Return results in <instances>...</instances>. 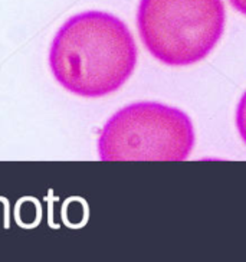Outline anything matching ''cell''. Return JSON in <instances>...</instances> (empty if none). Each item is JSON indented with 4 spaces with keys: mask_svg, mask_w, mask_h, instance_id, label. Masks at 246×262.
Listing matches in <instances>:
<instances>
[{
    "mask_svg": "<svg viewBox=\"0 0 246 262\" xmlns=\"http://www.w3.org/2000/svg\"><path fill=\"white\" fill-rule=\"evenodd\" d=\"M229 3L233 6V9L238 10L239 13L246 16V0H229Z\"/></svg>",
    "mask_w": 246,
    "mask_h": 262,
    "instance_id": "cell-5",
    "label": "cell"
},
{
    "mask_svg": "<svg viewBox=\"0 0 246 262\" xmlns=\"http://www.w3.org/2000/svg\"><path fill=\"white\" fill-rule=\"evenodd\" d=\"M236 128L239 131L240 139L246 144V93L242 95L236 108Z\"/></svg>",
    "mask_w": 246,
    "mask_h": 262,
    "instance_id": "cell-4",
    "label": "cell"
},
{
    "mask_svg": "<svg viewBox=\"0 0 246 262\" xmlns=\"http://www.w3.org/2000/svg\"><path fill=\"white\" fill-rule=\"evenodd\" d=\"M137 45L117 16L88 10L70 17L56 32L49 68L66 91L98 98L118 91L137 65Z\"/></svg>",
    "mask_w": 246,
    "mask_h": 262,
    "instance_id": "cell-1",
    "label": "cell"
},
{
    "mask_svg": "<svg viewBox=\"0 0 246 262\" xmlns=\"http://www.w3.org/2000/svg\"><path fill=\"white\" fill-rule=\"evenodd\" d=\"M194 147L192 120L160 102H134L102 127L98 155L104 162H183Z\"/></svg>",
    "mask_w": 246,
    "mask_h": 262,
    "instance_id": "cell-3",
    "label": "cell"
},
{
    "mask_svg": "<svg viewBox=\"0 0 246 262\" xmlns=\"http://www.w3.org/2000/svg\"><path fill=\"white\" fill-rule=\"evenodd\" d=\"M222 0H140L137 28L146 49L169 67L203 61L225 31Z\"/></svg>",
    "mask_w": 246,
    "mask_h": 262,
    "instance_id": "cell-2",
    "label": "cell"
}]
</instances>
